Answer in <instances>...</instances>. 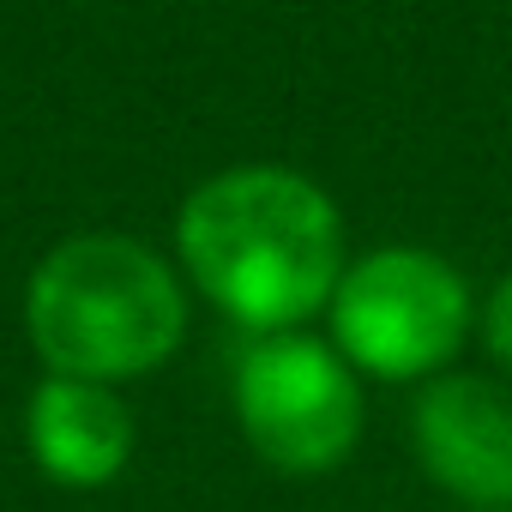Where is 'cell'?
I'll return each instance as SVG.
<instances>
[{
	"mask_svg": "<svg viewBox=\"0 0 512 512\" xmlns=\"http://www.w3.org/2000/svg\"><path fill=\"white\" fill-rule=\"evenodd\" d=\"M187 278L253 332H296L344 278V223L332 193L284 163H241L199 181L175 217Z\"/></svg>",
	"mask_w": 512,
	"mask_h": 512,
	"instance_id": "6da1fadb",
	"label": "cell"
},
{
	"mask_svg": "<svg viewBox=\"0 0 512 512\" xmlns=\"http://www.w3.org/2000/svg\"><path fill=\"white\" fill-rule=\"evenodd\" d=\"M25 332L49 374L67 380H139L187 338V296L145 241L73 235L31 272Z\"/></svg>",
	"mask_w": 512,
	"mask_h": 512,
	"instance_id": "7a4b0ae2",
	"label": "cell"
},
{
	"mask_svg": "<svg viewBox=\"0 0 512 512\" xmlns=\"http://www.w3.org/2000/svg\"><path fill=\"white\" fill-rule=\"evenodd\" d=\"M332 350L374 380H434L470 332V284L428 247H380L332 290Z\"/></svg>",
	"mask_w": 512,
	"mask_h": 512,
	"instance_id": "3957f363",
	"label": "cell"
},
{
	"mask_svg": "<svg viewBox=\"0 0 512 512\" xmlns=\"http://www.w3.org/2000/svg\"><path fill=\"white\" fill-rule=\"evenodd\" d=\"M235 416L272 470L326 476L362 440V386L332 344L278 332L235 368Z\"/></svg>",
	"mask_w": 512,
	"mask_h": 512,
	"instance_id": "277c9868",
	"label": "cell"
},
{
	"mask_svg": "<svg viewBox=\"0 0 512 512\" xmlns=\"http://www.w3.org/2000/svg\"><path fill=\"white\" fill-rule=\"evenodd\" d=\"M410 440L422 470L476 506H512V398L476 374H434L416 392Z\"/></svg>",
	"mask_w": 512,
	"mask_h": 512,
	"instance_id": "5b68a950",
	"label": "cell"
},
{
	"mask_svg": "<svg viewBox=\"0 0 512 512\" xmlns=\"http://www.w3.org/2000/svg\"><path fill=\"white\" fill-rule=\"evenodd\" d=\"M25 440L49 482L61 488H103L127 470L133 452V416L127 404L97 380L49 374L25 404Z\"/></svg>",
	"mask_w": 512,
	"mask_h": 512,
	"instance_id": "8992f818",
	"label": "cell"
},
{
	"mask_svg": "<svg viewBox=\"0 0 512 512\" xmlns=\"http://www.w3.org/2000/svg\"><path fill=\"white\" fill-rule=\"evenodd\" d=\"M488 350H494V362L512 374V278L494 290V302H488Z\"/></svg>",
	"mask_w": 512,
	"mask_h": 512,
	"instance_id": "52a82bcc",
	"label": "cell"
}]
</instances>
